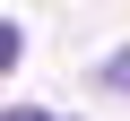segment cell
<instances>
[{"label": "cell", "mask_w": 130, "mask_h": 121, "mask_svg": "<svg viewBox=\"0 0 130 121\" xmlns=\"http://www.w3.org/2000/svg\"><path fill=\"white\" fill-rule=\"evenodd\" d=\"M0 121H61V112H35V104H9Z\"/></svg>", "instance_id": "cell-2"}, {"label": "cell", "mask_w": 130, "mask_h": 121, "mask_svg": "<svg viewBox=\"0 0 130 121\" xmlns=\"http://www.w3.org/2000/svg\"><path fill=\"white\" fill-rule=\"evenodd\" d=\"M104 87H113V95H130V43H121V52L104 61Z\"/></svg>", "instance_id": "cell-1"}]
</instances>
